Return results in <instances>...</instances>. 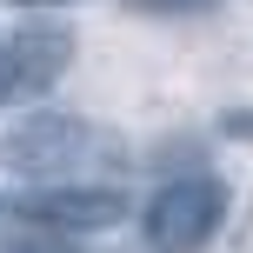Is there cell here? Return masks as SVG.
<instances>
[{"instance_id": "3957f363", "label": "cell", "mask_w": 253, "mask_h": 253, "mask_svg": "<svg viewBox=\"0 0 253 253\" xmlns=\"http://www.w3.org/2000/svg\"><path fill=\"white\" fill-rule=\"evenodd\" d=\"M13 213H20L27 227H47V233H100V227H120L126 193L120 187H100V180H67V187L20 193Z\"/></svg>"}, {"instance_id": "5b68a950", "label": "cell", "mask_w": 253, "mask_h": 253, "mask_svg": "<svg viewBox=\"0 0 253 253\" xmlns=\"http://www.w3.org/2000/svg\"><path fill=\"white\" fill-rule=\"evenodd\" d=\"M133 13H200V7H213V0H126Z\"/></svg>"}, {"instance_id": "6da1fadb", "label": "cell", "mask_w": 253, "mask_h": 253, "mask_svg": "<svg viewBox=\"0 0 253 253\" xmlns=\"http://www.w3.org/2000/svg\"><path fill=\"white\" fill-rule=\"evenodd\" d=\"M120 147L93 120L60 114V107H27L0 126V173L27 180V187H67V180H93L114 167Z\"/></svg>"}, {"instance_id": "277c9868", "label": "cell", "mask_w": 253, "mask_h": 253, "mask_svg": "<svg viewBox=\"0 0 253 253\" xmlns=\"http://www.w3.org/2000/svg\"><path fill=\"white\" fill-rule=\"evenodd\" d=\"M67 67H74V34L67 27H20V34H7L0 40V107L40 100Z\"/></svg>"}, {"instance_id": "8992f818", "label": "cell", "mask_w": 253, "mask_h": 253, "mask_svg": "<svg viewBox=\"0 0 253 253\" xmlns=\"http://www.w3.org/2000/svg\"><path fill=\"white\" fill-rule=\"evenodd\" d=\"M13 7H67V0H13Z\"/></svg>"}, {"instance_id": "7a4b0ae2", "label": "cell", "mask_w": 253, "mask_h": 253, "mask_svg": "<svg viewBox=\"0 0 253 253\" xmlns=\"http://www.w3.org/2000/svg\"><path fill=\"white\" fill-rule=\"evenodd\" d=\"M220 220H227V187L213 173H180L147 200L140 233H147L153 253H200L220 233Z\"/></svg>"}]
</instances>
